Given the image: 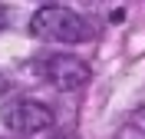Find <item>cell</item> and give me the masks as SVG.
I'll return each instance as SVG.
<instances>
[{
  "label": "cell",
  "instance_id": "obj_2",
  "mask_svg": "<svg viewBox=\"0 0 145 139\" xmlns=\"http://www.w3.org/2000/svg\"><path fill=\"white\" fill-rule=\"evenodd\" d=\"M3 123L23 136H33V132H43L53 126V113L36 99H17L3 109Z\"/></svg>",
  "mask_w": 145,
  "mask_h": 139
},
{
  "label": "cell",
  "instance_id": "obj_4",
  "mask_svg": "<svg viewBox=\"0 0 145 139\" xmlns=\"http://www.w3.org/2000/svg\"><path fill=\"white\" fill-rule=\"evenodd\" d=\"M0 27H3V7H0Z\"/></svg>",
  "mask_w": 145,
  "mask_h": 139
},
{
  "label": "cell",
  "instance_id": "obj_5",
  "mask_svg": "<svg viewBox=\"0 0 145 139\" xmlns=\"http://www.w3.org/2000/svg\"><path fill=\"white\" fill-rule=\"evenodd\" d=\"M0 93H3V80H0Z\"/></svg>",
  "mask_w": 145,
  "mask_h": 139
},
{
  "label": "cell",
  "instance_id": "obj_3",
  "mask_svg": "<svg viewBox=\"0 0 145 139\" xmlns=\"http://www.w3.org/2000/svg\"><path fill=\"white\" fill-rule=\"evenodd\" d=\"M89 76H92L89 66L82 63V60H76V56H69V53H56V56L46 60V80L56 90H63V93L82 90V86L89 83Z\"/></svg>",
  "mask_w": 145,
  "mask_h": 139
},
{
  "label": "cell",
  "instance_id": "obj_1",
  "mask_svg": "<svg viewBox=\"0 0 145 139\" xmlns=\"http://www.w3.org/2000/svg\"><path fill=\"white\" fill-rule=\"evenodd\" d=\"M30 33L40 40H53V43H79L92 37V27L69 7H40L30 20Z\"/></svg>",
  "mask_w": 145,
  "mask_h": 139
}]
</instances>
